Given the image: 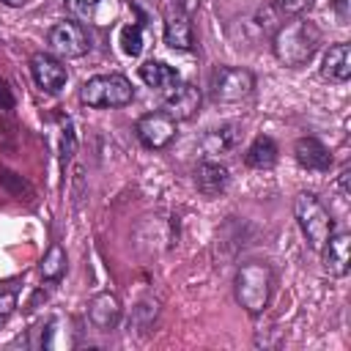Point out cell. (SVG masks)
Here are the masks:
<instances>
[{
  "label": "cell",
  "instance_id": "obj_1",
  "mask_svg": "<svg viewBox=\"0 0 351 351\" xmlns=\"http://www.w3.org/2000/svg\"><path fill=\"white\" fill-rule=\"evenodd\" d=\"M318 44H321V30L304 16L288 19L285 25L277 27V33L271 38L274 58L288 69H299V66L310 63Z\"/></svg>",
  "mask_w": 351,
  "mask_h": 351
},
{
  "label": "cell",
  "instance_id": "obj_2",
  "mask_svg": "<svg viewBox=\"0 0 351 351\" xmlns=\"http://www.w3.org/2000/svg\"><path fill=\"white\" fill-rule=\"evenodd\" d=\"M271 269L261 261L244 263L236 271V299L239 304L250 313V315H261L269 304V293H271Z\"/></svg>",
  "mask_w": 351,
  "mask_h": 351
},
{
  "label": "cell",
  "instance_id": "obj_3",
  "mask_svg": "<svg viewBox=\"0 0 351 351\" xmlns=\"http://www.w3.org/2000/svg\"><path fill=\"white\" fill-rule=\"evenodd\" d=\"M293 217H296V222H299L307 244L321 252V247L326 244V239L335 233L332 214L324 208V203L313 192H299L296 200H293Z\"/></svg>",
  "mask_w": 351,
  "mask_h": 351
},
{
  "label": "cell",
  "instance_id": "obj_4",
  "mask_svg": "<svg viewBox=\"0 0 351 351\" xmlns=\"http://www.w3.org/2000/svg\"><path fill=\"white\" fill-rule=\"evenodd\" d=\"M132 99L134 88L123 74H99L80 88V101L88 107H126Z\"/></svg>",
  "mask_w": 351,
  "mask_h": 351
},
{
  "label": "cell",
  "instance_id": "obj_5",
  "mask_svg": "<svg viewBox=\"0 0 351 351\" xmlns=\"http://www.w3.org/2000/svg\"><path fill=\"white\" fill-rule=\"evenodd\" d=\"M255 90V74L241 66H219L211 80V96L217 101H241Z\"/></svg>",
  "mask_w": 351,
  "mask_h": 351
},
{
  "label": "cell",
  "instance_id": "obj_6",
  "mask_svg": "<svg viewBox=\"0 0 351 351\" xmlns=\"http://www.w3.org/2000/svg\"><path fill=\"white\" fill-rule=\"evenodd\" d=\"M47 41H49V49H52L58 58H82V55H88V49H90V36H88V30H85L80 22H74V19L55 22V25L49 27Z\"/></svg>",
  "mask_w": 351,
  "mask_h": 351
},
{
  "label": "cell",
  "instance_id": "obj_7",
  "mask_svg": "<svg viewBox=\"0 0 351 351\" xmlns=\"http://www.w3.org/2000/svg\"><path fill=\"white\" fill-rule=\"evenodd\" d=\"M176 123H178V121H173L165 110H156V112L140 115L134 132H137V140H140L145 148L162 151V148H167V145L176 140V132H178Z\"/></svg>",
  "mask_w": 351,
  "mask_h": 351
},
{
  "label": "cell",
  "instance_id": "obj_8",
  "mask_svg": "<svg viewBox=\"0 0 351 351\" xmlns=\"http://www.w3.org/2000/svg\"><path fill=\"white\" fill-rule=\"evenodd\" d=\"M30 74H33L36 85L41 90H47V93H58L69 80V71L60 63V58L49 55V52H36L30 58Z\"/></svg>",
  "mask_w": 351,
  "mask_h": 351
},
{
  "label": "cell",
  "instance_id": "obj_9",
  "mask_svg": "<svg viewBox=\"0 0 351 351\" xmlns=\"http://www.w3.org/2000/svg\"><path fill=\"white\" fill-rule=\"evenodd\" d=\"M200 88L192 85V82H178L173 90L165 93V112L173 118V121H189L197 115L200 110Z\"/></svg>",
  "mask_w": 351,
  "mask_h": 351
},
{
  "label": "cell",
  "instance_id": "obj_10",
  "mask_svg": "<svg viewBox=\"0 0 351 351\" xmlns=\"http://www.w3.org/2000/svg\"><path fill=\"white\" fill-rule=\"evenodd\" d=\"M324 252V269L335 277H343L348 274V266H351V236L346 230L340 233H332L326 239V244L321 247Z\"/></svg>",
  "mask_w": 351,
  "mask_h": 351
},
{
  "label": "cell",
  "instance_id": "obj_11",
  "mask_svg": "<svg viewBox=\"0 0 351 351\" xmlns=\"http://www.w3.org/2000/svg\"><path fill=\"white\" fill-rule=\"evenodd\" d=\"M165 44L173 47V49H184V52L195 47V33H192L189 14L178 5H176V11L165 14Z\"/></svg>",
  "mask_w": 351,
  "mask_h": 351
},
{
  "label": "cell",
  "instance_id": "obj_12",
  "mask_svg": "<svg viewBox=\"0 0 351 351\" xmlns=\"http://www.w3.org/2000/svg\"><path fill=\"white\" fill-rule=\"evenodd\" d=\"M293 156L304 170H313V173H326L332 167V154L315 137H299L293 143Z\"/></svg>",
  "mask_w": 351,
  "mask_h": 351
},
{
  "label": "cell",
  "instance_id": "obj_13",
  "mask_svg": "<svg viewBox=\"0 0 351 351\" xmlns=\"http://www.w3.org/2000/svg\"><path fill=\"white\" fill-rule=\"evenodd\" d=\"M321 77L332 80V82H346L351 77V44L340 41L332 44L321 60Z\"/></svg>",
  "mask_w": 351,
  "mask_h": 351
},
{
  "label": "cell",
  "instance_id": "obj_14",
  "mask_svg": "<svg viewBox=\"0 0 351 351\" xmlns=\"http://www.w3.org/2000/svg\"><path fill=\"white\" fill-rule=\"evenodd\" d=\"M88 318L96 329L110 332L121 318V302L115 293H96L88 304Z\"/></svg>",
  "mask_w": 351,
  "mask_h": 351
},
{
  "label": "cell",
  "instance_id": "obj_15",
  "mask_svg": "<svg viewBox=\"0 0 351 351\" xmlns=\"http://www.w3.org/2000/svg\"><path fill=\"white\" fill-rule=\"evenodd\" d=\"M228 181H230V178H228V167L219 165V162L206 159V162H200L197 170H195V184H197V189H200L206 197L222 195V192L228 189Z\"/></svg>",
  "mask_w": 351,
  "mask_h": 351
},
{
  "label": "cell",
  "instance_id": "obj_16",
  "mask_svg": "<svg viewBox=\"0 0 351 351\" xmlns=\"http://www.w3.org/2000/svg\"><path fill=\"white\" fill-rule=\"evenodd\" d=\"M140 80H143L148 88L159 90V93H167V90H173V88L181 82L178 71H176L173 66H167L165 60H145V63L140 66Z\"/></svg>",
  "mask_w": 351,
  "mask_h": 351
},
{
  "label": "cell",
  "instance_id": "obj_17",
  "mask_svg": "<svg viewBox=\"0 0 351 351\" xmlns=\"http://www.w3.org/2000/svg\"><path fill=\"white\" fill-rule=\"evenodd\" d=\"M277 154H280L277 143H274L271 137L261 134V137H255V140L250 143V148H247V154H244V165L252 167V170H271V167L277 165Z\"/></svg>",
  "mask_w": 351,
  "mask_h": 351
},
{
  "label": "cell",
  "instance_id": "obj_18",
  "mask_svg": "<svg viewBox=\"0 0 351 351\" xmlns=\"http://www.w3.org/2000/svg\"><path fill=\"white\" fill-rule=\"evenodd\" d=\"M236 143H239V129L233 123H228V126L211 129L203 140V148H206V154H230L236 148Z\"/></svg>",
  "mask_w": 351,
  "mask_h": 351
},
{
  "label": "cell",
  "instance_id": "obj_19",
  "mask_svg": "<svg viewBox=\"0 0 351 351\" xmlns=\"http://www.w3.org/2000/svg\"><path fill=\"white\" fill-rule=\"evenodd\" d=\"M66 250L60 247V244H52L47 252H44V258H41V263H38V271H41V277L44 280H49V282H55V280H60L63 274H66Z\"/></svg>",
  "mask_w": 351,
  "mask_h": 351
},
{
  "label": "cell",
  "instance_id": "obj_20",
  "mask_svg": "<svg viewBox=\"0 0 351 351\" xmlns=\"http://www.w3.org/2000/svg\"><path fill=\"white\" fill-rule=\"evenodd\" d=\"M121 47L126 55H140L143 52V27L140 25H126L121 30Z\"/></svg>",
  "mask_w": 351,
  "mask_h": 351
},
{
  "label": "cell",
  "instance_id": "obj_21",
  "mask_svg": "<svg viewBox=\"0 0 351 351\" xmlns=\"http://www.w3.org/2000/svg\"><path fill=\"white\" fill-rule=\"evenodd\" d=\"M315 0H277V11L285 16H302L304 11L313 8Z\"/></svg>",
  "mask_w": 351,
  "mask_h": 351
},
{
  "label": "cell",
  "instance_id": "obj_22",
  "mask_svg": "<svg viewBox=\"0 0 351 351\" xmlns=\"http://www.w3.org/2000/svg\"><path fill=\"white\" fill-rule=\"evenodd\" d=\"M63 3H66V8H69L71 14L85 16V14H90V11L96 8V3H99V0H63Z\"/></svg>",
  "mask_w": 351,
  "mask_h": 351
},
{
  "label": "cell",
  "instance_id": "obj_23",
  "mask_svg": "<svg viewBox=\"0 0 351 351\" xmlns=\"http://www.w3.org/2000/svg\"><path fill=\"white\" fill-rule=\"evenodd\" d=\"M3 3H5V5H11V8H16V5H25L27 0H3Z\"/></svg>",
  "mask_w": 351,
  "mask_h": 351
},
{
  "label": "cell",
  "instance_id": "obj_24",
  "mask_svg": "<svg viewBox=\"0 0 351 351\" xmlns=\"http://www.w3.org/2000/svg\"><path fill=\"white\" fill-rule=\"evenodd\" d=\"M5 321H8V318H0V326H3V324H5Z\"/></svg>",
  "mask_w": 351,
  "mask_h": 351
}]
</instances>
